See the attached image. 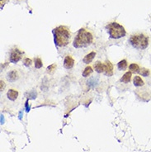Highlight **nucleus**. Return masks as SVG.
Returning a JSON list of instances; mask_svg holds the SVG:
<instances>
[{"label":"nucleus","mask_w":151,"mask_h":152,"mask_svg":"<svg viewBox=\"0 0 151 152\" xmlns=\"http://www.w3.org/2000/svg\"><path fill=\"white\" fill-rule=\"evenodd\" d=\"M93 42V36L92 33L84 28H82L79 31L78 34L74 38L73 46L75 48L86 47Z\"/></svg>","instance_id":"obj_2"},{"label":"nucleus","mask_w":151,"mask_h":152,"mask_svg":"<svg viewBox=\"0 0 151 152\" xmlns=\"http://www.w3.org/2000/svg\"><path fill=\"white\" fill-rule=\"evenodd\" d=\"M104 65H105V72L104 73L108 76L112 75V74H113V65H112V64L110 61H107L104 63Z\"/></svg>","instance_id":"obj_7"},{"label":"nucleus","mask_w":151,"mask_h":152,"mask_svg":"<svg viewBox=\"0 0 151 152\" xmlns=\"http://www.w3.org/2000/svg\"><path fill=\"white\" fill-rule=\"evenodd\" d=\"M43 64L40 58H36L35 59V67H36V69H40V68H41Z\"/></svg>","instance_id":"obj_17"},{"label":"nucleus","mask_w":151,"mask_h":152,"mask_svg":"<svg viewBox=\"0 0 151 152\" xmlns=\"http://www.w3.org/2000/svg\"><path fill=\"white\" fill-rule=\"evenodd\" d=\"M130 42L134 48L137 50H145L148 47L150 39L145 34H135L130 38Z\"/></svg>","instance_id":"obj_3"},{"label":"nucleus","mask_w":151,"mask_h":152,"mask_svg":"<svg viewBox=\"0 0 151 152\" xmlns=\"http://www.w3.org/2000/svg\"><path fill=\"white\" fill-rule=\"evenodd\" d=\"M142 76H145V77H147L149 74H150V70H147V69H145V68H143V69H141L140 70H139V72Z\"/></svg>","instance_id":"obj_18"},{"label":"nucleus","mask_w":151,"mask_h":152,"mask_svg":"<svg viewBox=\"0 0 151 152\" xmlns=\"http://www.w3.org/2000/svg\"><path fill=\"white\" fill-rule=\"evenodd\" d=\"M109 36L112 39H119L127 35L125 28L117 22H111L107 26Z\"/></svg>","instance_id":"obj_4"},{"label":"nucleus","mask_w":151,"mask_h":152,"mask_svg":"<svg viewBox=\"0 0 151 152\" xmlns=\"http://www.w3.org/2000/svg\"><path fill=\"white\" fill-rule=\"evenodd\" d=\"M133 84L134 85L136 86V87H142V86H144V85H145L144 80L141 79V77L139 76V75H136V76L134 77Z\"/></svg>","instance_id":"obj_12"},{"label":"nucleus","mask_w":151,"mask_h":152,"mask_svg":"<svg viewBox=\"0 0 151 152\" xmlns=\"http://www.w3.org/2000/svg\"><path fill=\"white\" fill-rule=\"evenodd\" d=\"M129 70L131 72H135V73H139V66L135 64V63H133V64H131L130 66H129Z\"/></svg>","instance_id":"obj_15"},{"label":"nucleus","mask_w":151,"mask_h":152,"mask_svg":"<svg viewBox=\"0 0 151 152\" xmlns=\"http://www.w3.org/2000/svg\"><path fill=\"white\" fill-rule=\"evenodd\" d=\"M8 0H1V6L3 7L5 3H6L7 2Z\"/></svg>","instance_id":"obj_22"},{"label":"nucleus","mask_w":151,"mask_h":152,"mask_svg":"<svg viewBox=\"0 0 151 152\" xmlns=\"http://www.w3.org/2000/svg\"><path fill=\"white\" fill-rule=\"evenodd\" d=\"M1 84H0V85H1V91H3L4 90V89H5V83L3 81V80H1V82H0Z\"/></svg>","instance_id":"obj_21"},{"label":"nucleus","mask_w":151,"mask_h":152,"mask_svg":"<svg viewBox=\"0 0 151 152\" xmlns=\"http://www.w3.org/2000/svg\"><path fill=\"white\" fill-rule=\"evenodd\" d=\"M95 55H96V52L95 51H92L90 53H88V55H86L84 56V63L85 64H89L91 63L93 60L94 59V57H95Z\"/></svg>","instance_id":"obj_11"},{"label":"nucleus","mask_w":151,"mask_h":152,"mask_svg":"<svg viewBox=\"0 0 151 152\" xmlns=\"http://www.w3.org/2000/svg\"><path fill=\"white\" fill-rule=\"evenodd\" d=\"M23 52L18 49L15 48L12 49L10 52V57H9V61L12 63H18L22 58Z\"/></svg>","instance_id":"obj_5"},{"label":"nucleus","mask_w":151,"mask_h":152,"mask_svg":"<svg viewBox=\"0 0 151 152\" xmlns=\"http://www.w3.org/2000/svg\"><path fill=\"white\" fill-rule=\"evenodd\" d=\"M32 64V61L29 59V58H26L24 60V65H26L27 67H29Z\"/></svg>","instance_id":"obj_20"},{"label":"nucleus","mask_w":151,"mask_h":152,"mask_svg":"<svg viewBox=\"0 0 151 152\" xmlns=\"http://www.w3.org/2000/svg\"><path fill=\"white\" fill-rule=\"evenodd\" d=\"M93 69H92V67L91 66H87L84 69V72H83V76L84 77H88L89 75H90L91 74L93 73Z\"/></svg>","instance_id":"obj_16"},{"label":"nucleus","mask_w":151,"mask_h":152,"mask_svg":"<svg viewBox=\"0 0 151 152\" xmlns=\"http://www.w3.org/2000/svg\"><path fill=\"white\" fill-rule=\"evenodd\" d=\"M74 65V60L73 59L72 56L70 55H67L65 58V61H64V66L65 69H72Z\"/></svg>","instance_id":"obj_6"},{"label":"nucleus","mask_w":151,"mask_h":152,"mask_svg":"<svg viewBox=\"0 0 151 152\" xmlns=\"http://www.w3.org/2000/svg\"><path fill=\"white\" fill-rule=\"evenodd\" d=\"M94 68H95V70L97 71V73L101 74L105 72V65L103 64L102 62H100V61H97L94 64Z\"/></svg>","instance_id":"obj_10"},{"label":"nucleus","mask_w":151,"mask_h":152,"mask_svg":"<svg viewBox=\"0 0 151 152\" xmlns=\"http://www.w3.org/2000/svg\"><path fill=\"white\" fill-rule=\"evenodd\" d=\"M127 65H128V64H127V61L126 60H122L117 64V67L120 70H126Z\"/></svg>","instance_id":"obj_14"},{"label":"nucleus","mask_w":151,"mask_h":152,"mask_svg":"<svg viewBox=\"0 0 151 152\" xmlns=\"http://www.w3.org/2000/svg\"><path fill=\"white\" fill-rule=\"evenodd\" d=\"M18 78H19V74H18V72L17 70L10 71L9 73L7 74V79H8L9 81H11V82L16 81Z\"/></svg>","instance_id":"obj_9"},{"label":"nucleus","mask_w":151,"mask_h":152,"mask_svg":"<svg viewBox=\"0 0 151 152\" xmlns=\"http://www.w3.org/2000/svg\"><path fill=\"white\" fill-rule=\"evenodd\" d=\"M7 96L8 99H10L12 101H15L18 97V92L13 89H11L7 93Z\"/></svg>","instance_id":"obj_8"},{"label":"nucleus","mask_w":151,"mask_h":152,"mask_svg":"<svg viewBox=\"0 0 151 152\" xmlns=\"http://www.w3.org/2000/svg\"><path fill=\"white\" fill-rule=\"evenodd\" d=\"M54 37L55 45L60 47H64L70 42L71 32L65 26H60L54 29Z\"/></svg>","instance_id":"obj_1"},{"label":"nucleus","mask_w":151,"mask_h":152,"mask_svg":"<svg viewBox=\"0 0 151 152\" xmlns=\"http://www.w3.org/2000/svg\"><path fill=\"white\" fill-rule=\"evenodd\" d=\"M131 76H132V72L128 71V72H127V73L125 74L121 77V79H120V81L122 82V83L127 84V83H129V82L131 81Z\"/></svg>","instance_id":"obj_13"},{"label":"nucleus","mask_w":151,"mask_h":152,"mask_svg":"<svg viewBox=\"0 0 151 152\" xmlns=\"http://www.w3.org/2000/svg\"><path fill=\"white\" fill-rule=\"evenodd\" d=\"M55 68H56V65H55V64H53V65H50V66L47 68V72L50 74H52L54 71Z\"/></svg>","instance_id":"obj_19"}]
</instances>
